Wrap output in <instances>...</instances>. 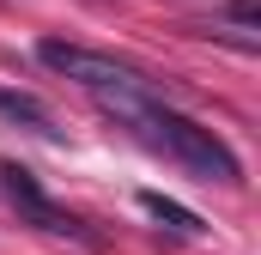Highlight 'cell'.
<instances>
[{"mask_svg":"<svg viewBox=\"0 0 261 255\" xmlns=\"http://www.w3.org/2000/svg\"><path fill=\"white\" fill-rule=\"evenodd\" d=\"M0 189H6V200L37 225V231H49V237H79V243H91V231L67 213V207H55L49 194L37 189V176L24 170V164H0Z\"/></svg>","mask_w":261,"mask_h":255,"instance_id":"3957f363","label":"cell"},{"mask_svg":"<svg viewBox=\"0 0 261 255\" xmlns=\"http://www.w3.org/2000/svg\"><path fill=\"white\" fill-rule=\"evenodd\" d=\"M37 61L67 73V79H79L91 97H103V91H146V97H158V79H146L140 67L116 61V55H97V49H79V43H61V37H43Z\"/></svg>","mask_w":261,"mask_h":255,"instance_id":"7a4b0ae2","label":"cell"},{"mask_svg":"<svg viewBox=\"0 0 261 255\" xmlns=\"http://www.w3.org/2000/svg\"><path fill=\"white\" fill-rule=\"evenodd\" d=\"M116 122L128 128L140 146H152V152H164L176 170H189L195 183H243V164H237V152L213 134V128L189 122V116H176L164 97H146V91H103L97 97Z\"/></svg>","mask_w":261,"mask_h":255,"instance_id":"6da1fadb","label":"cell"},{"mask_svg":"<svg viewBox=\"0 0 261 255\" xmlns=\"http://www.w3.org/2000/svg\"><path fill=\"white\" fill-rule=\"evenodd\" d=\"M0 116H12V122H24V128H37V134H55L49 104H43V97H31V91H6V85H0Z\"/></svg>","mask_w":261,"mask_h":255,"instance_id":"277c9868","label":"cell"},{"mask_svg":"<svg viewBox=\"0 0 261 255\" xmlns=\"http://www.w3.org/2000/svg\"><path fill=\"white\" fill-rule=\"evenodd\" d=\"M140 207H146V213H152V219H158V225H170V231H182V237H200V231H206V219H200V213H189V207H176V200H164V194H140Z\"/></svg>","mask_w":261,"mask_h":255,"instance_id":"5b68a950","label":"cell"}]
</instances>
